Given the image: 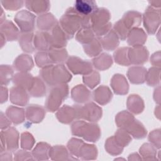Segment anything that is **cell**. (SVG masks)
I'll use <instances>...</instances> for the list:
<instances>
[{
    "label": "cell",
    "instance_id": "6da1fadb",
    "mask_svg": "<svg viewBox=\"0 0 161 161\" xmlns=\"http://www.w3.org/2000/svg\"><path fill=\"white\" fill-rule=\"evenodd\" d=\"M59 25L69 38H72L75 33L82 26H91L90 16H83L79 13L74 7H70L60 18Z\"/></svg>",
    "mask_w": 161,
    "mask_h": 161
},
{
    "label": "cell",
    "instance_id": "8d00e7d4",
    "mask_svg": "<svg viewBox=\"0 0 161 161\" xmlns=\"http://www.w3.org/2000/svg\"><path fill=\"white\" fill-rule=\"evenodd\" d=\"M48 54L53 64H61L65 62L68 57L67 52L64 48L50 47L48 50Z\"/></svg>",
    "mask_w": 161,
    "mask_h": 161
},
{
    "label": "cell",
    "instance_id": "681fc988",
    "mask_svg": "<svg viewBox=\"0 0 161 161\" xmlns=\"http://www.w3.org/2000/svg\"><path fill=\"white\" fill-rule=\"evenodd\" d=\"M1 3L6 9L14 11L22 8L25 1L22 0H2Z\"/></svg>",
    "mask_w": 161,
    "mask_h": 161
},
{
    "label": "cell",
    "instance_id": "44dd1931",
    "mask_svg": "<svg viewBox=\"0 0 161 161\" xmlns=\"http://www.w3.org/2000/svg\"><path fill=\"white\" fill-rule=\"evenodd\" d=\"M55 16L50 13H46L40 14L36 20V25L39 30L42 31L52 30V29L57 24Z\"/></svg>",
    "mask_w": 161,
    "mask_h": 161
},
{
    "label": "cell",
    "instance_id": "7bdbcfd3",
    "mask_svg": "<svg viewBox=\"0 0 161 161\" xmlns=\"http://www.w3.org/2000/svg\"><path fill=\"white\" fill-rule=\"evenodd\" d=\"M35 59L37 66L41 68L53 65V62L50 60L48 52L46 51H39L37 52L35 55Z\"/></svg>",
    "mask_w": 161,
    "mask_h": 161
},
{
    "label": "cell",
    "instance_id": "d6986e66",
    "mask_svg": "<svg viewBox=\"0 0 161 161\" xmlns=\"http://www.w3.org/2000/svg\"><path fill=\"white\" fill-rule=\"evenodd\" d=\"M111 86L116 94L124 95L128 92L129 86L127 80L121 74L114 75L111 80Z\"/></svg>",
    "mask_w": 161,
    "mask_h": 161
},
{
    "label": "cell",
    "instance_id": "277c9868",
    "mask_svg": "<svg viewBox=\"0 0 161 161\" xmlns=\"http://www.w3.org/2000/svg\"><path fill=\"white\" fill-rule=\"evenodd\" d=\"M68 94L69 87L66 84L52 86L45 103L46 109L51 112L57 111Z\"/></svg>",
    "mask_w": 161,
    "mask_h": 161
},
{
    "label": "cell",
    "instance_id": "83f0119b",
    "mask_svg": "<svg viewBox=\"0 0 161 161\" xmlns=\"http://www.w3.org/2000/svg\"><path fill=\"white\" fill-rule=\"evenodd\" d=\"M56 117L60 122L69 124L76 118L75 109L74 106L70 107L68 105H64L58 109L56 113Z\"/></svg>",
    "mask_w": 161,
    "mask_h": 161
},
{
    "label": "cell",
    "instance_id": "4fadbf2b",
    "mask_svg": "<svg viewBox=\"0 0 161 161\" xmlns=\"http://www.w3.org/2000/svg\"><path fill=\"white\" fill-rule=\"evenodd\" d=\"M9 97L12 103L21 106H26L29 100V96L26 89L18 86L11 88Z\"/></svg>",
    "mask_w": 161,
    "mask_h": 161
},
{
    "label": "cell",
    "instance_id": "c3c4849f",
    "mask_svg": "<svg viewBox=\"0 0 161 161\" xmlns=\"http://www.w3.org/2000/svg\"><path fill=\"white\" fill-rule=\"evenodd\" d=\"M113 30L115 31L118 38L121 40H125L127 38L128 34L130 31L125 26L121 19H119L116 23H115Z\"/></svg>",
    "mask_w": 161,
    "mask_h": 161
},
{
    "label": "cell",
    "instance_id": "1f68e13d",
    "mask_svg": "<svg viewBox=\"0 0 161 161\" xmlns=\"http://www.w3.org/2000/svg\"><path fill=\"white\" fill-rule=\"evenodd\" d=\"M33 78L31 74L27 72H19L14 75L13 80L16 86L28 90L31 85Z\"/></svg>",
    "mask_w": 161,
    "mask_h": 161
},
{
    "label": "cell",
    "instance_id": "8fae6325",
    "mask_svg": "<svg viewBox=\"0 0 161 161\" xmlns=\"http://www.w3.org/2000/svg\"><path fill=\"white\" fill-rule=\"evenodd\" d=\"M128 55L131 64L140 65L147 61L148 52L147 49L143 46L133 47L128 49Z\"/></svg>",
    "mask_w": 161,
    "mask_h": 161
},
{
    "label": "cell",
    "instance_id": "4316f807",
    "mask_svg": "<svg viewBox=\"0 0 161 161\" xmlns=\"http://www.w3.org/2000/svg\"><path fill=\"white\" fill-rule=\"evenodd\" d=\"M147 70L141 66H134L130 67L127 72V75L132 84H142L145 80Z\"/></svg>",
    "mask_w": 161,
    "mask_h": 161
},
{
    "label": "cell",
    "instance_id": "5b68a950",
    "mask_svg": "<svg viewBox=\"0 0 161 161\" xmlns=\"http://www.w3.org/2000/svg\"><path fill=\"white\" fill-rule=\"evenodd\" d=\"M74 108L76 112V118L83 119L90 122H96L102 116V109L92 102H89L84 105L75 104Z\"/></svg>",
    "mask_w": 161,
    "mask_h": 161
},
{
    "label": "cell",
    "instance_id": "ba28073f",
    "mask_svg": "<svg viewBox=\"0 0 161 161\" xmlns=\"http://www.w3.org/2000/svg\"><path fill=\"white\" fill-rule=\"evenodd\" d=\"M67 65L74 74L87 75L92 70V64L86 60H82L75 56L70 57L67 60Z\"/></svg>",
    "mask_w": 161,
    "mask_h": 161
},
{
    "label": "cell",
    "instance_id": "f1b7e54d",
    "mask_svg": "<svg viewBox=\"0 0 161 161\" xmlns=\"http://www.w3.org/2000/svg\"><path fill=\"white\" fill-rule=\"evenodd\" d=\"M125 129L133 138L140 139L144 138L147 135V130L144 126L138 120L133 119Z\"/></svg>",
    "mask_w": 161,
    "mask_h": 161
},
{
    "label": "cell",
    "instance_id": "ac0fdd59",
    "mask_svg": "<svg viewBox=\"0 0 161 161\" xmlns=\"http://www.w3.org/2000/svg\"><path fill=\"white\" fill-rule=\"evenodd\" d=\"M1 33L4 35L7 41L17 40L19 35V31L14 23L9 20H6L1 24Z\"/></svg>",
    "mask_w": 161,
    "mask_h": 161
},
{
    "label": "cell",
    "instance_id": "e575fe53",
    "mask_svg": "<svg viewBox=\"0 0 161 161\" xmlns=\"http://www.w3.org/2000/svg\"><path fill=\"white\" fill-rule=\"evenodd\" d=\"M112 64L113 60L111 57L106 53H101L92 60V65L96 69L100 70L108 69L111 66Z\"/></svg>",
    "mask_w": 161,
    "mask_h": 161
},
{
    "label": "cell",
    "instance_id": "e0dca14e",
    "mask_svg": "<svg viewBox=\"0 0 161 161\" xmlns=\"http://www.w3.org/2000/svg\"><path fill=\"white\" fill-rule=\"evenodd\" d=\"M25 4L30 11L40 14L46 13L50 7V1L48 0H26Z\"/></svg>",
    "mask_w": 161,
    "mask_h": 161
},
{
    "label": "cell",
    "instance_id": "f546056e",
    "mask_svg": "<svg viewBox=\"0 0 161 161\" xmlns=\"http://www.w3.org/2000/svg\"><path fill=\"white\" fill-rule=\"evenodd\" d=\"M8 118L15 125H18L24 121L26 113L23 108L16 106H9L6 111Z\"/></svg>",
    "mask_w": 161,
    "mask_h": 161
},
{
    "label": "cell",
    "instance_id": "9f6ffc18",
    "mask_svg": "<svg viewBox=\"0 0 161 161\" xmlns=\"http://www.w3.org/2000/svg\"><path fill=\"white\" fill-rule=\"evenodd\" d=\"M11 121L5 116L3 112H1V129L4 130L9 128L11 125Z\"/></svg>",
    "mask_w": 161,
    "mask_h": 161
},
{
    "label": "cell",
    "instance_id": "ee69618b",
    "mask_svg": "<svg viewBox=\"0 0 161 161\" xmlns=\"http://www.w3.org/2000/svg\"><path fill=\"white\" fill-rule=\"evenodd\" d=\"M83 82L89 88H94L100 82V76L99 73L96 70H92L91 72L83 76Z\"/></svg>",
    "mask_w": 161,
    "mask_h": 161
},
{
    "label": "cell",
    "instance_id": "8992f818",
    "mask_svg": "<svg viewBox=\"0 0 161 161\" xmlns=\"http://www.w3.org/2000/svg\"><path fill=\"white\" fill-rule=\"evenodd\" d=\"M143 25L148 34L153 35L160 24V10L148 6L143 15Z\"/></svg>",
    "mask_w": 161,
    "mask_h": 161
},
{
    "label": "cell",
    "instance_id": "74e56055",
    "mask_svg": "<svg viewBox=\"0 0 161 161\" xmlns=\"http://www.w3.org/2000/svg\"><path fill=\"white\" fill-rule=\"evenodd\" d=\"M83 48L85 53L89 57H97L102 51V45L99 38H94L91 42L84 44Z\"/></svg>",
    "mask_w": 161,
    "mask_h": 161
},
{
    "label": "cell",
    "instance_id": "3957f363",
    "mask_svg": "<svg viewBox=\"0 0 161 161\" xmlns=\"http://www.w3.org/2000/svg\"><path fill=\"white\" fill-rule=\"evenodd\" d=\"M72 133L91 142H97L101 136V130L98 125L85 121H76L71 126Z\"/></svg>",
    "mask_w": 161,
    "mask_h": 161
},
{
    "label": "cell",
    "instance_id": "7402d4cb",
    "mask_svg": "<svg viewBox=\"0 0 161 161\" xmlns=\"http://www.w3.org/2000/svg\"><path fill=\"white\" fill-rule=\"evenodd\" d=\"M33 43L35 49L39 51H47L51 47L50 33L47 31H38L34 36Z\"/></svg>",
    "mask_w": 161,
    "mask_h": 161
},
{
    "label": "cell",
    "instance_id": "6f0895ef",
    "mask_svg": "<svg viewBox=\"0 0 161 161\" xmlns=\"http://www.w3.org/2000/svg\"><path fill=\"white\" fill-rule=\"evenodd\" d=\"M8 99V89L3 86H1V103L6 102Z\"/></svg>",
    "mask_w": 161,
    "mask_h": 161
},
{
    "label": "cell",
    "instance_id": "91938a15",
    "mask_svg": "<svg viewBox=\"0 0 161 161\" xmlns=\"http://www.w3.org/2000/svg\"><path fill=\"white\" fill-rule=\"evenodd\" d=\"M155 101L156 103H157L158 104L160 103V87L158 86L157 89H156L155 90V92H154V96H153Z\"/></svg>",
    "mask_w": 161,
    "mask_h": 161
},
{
    "label": "cell",
    "instance_id": "ffe728a7",
    "mask_svg": "<svg viewBox=\"0 0 161 161\" xmlns=\"http://www.w3.org/2000/svg\"><path fill=\"white\" fill-rule=\"evenodd\" d=\"M147 37L145 32L142 28H133L128 34V43L132 47L142 46L145 43Z\"/></svg>",
    "mask_w": 161,
    "mask_h": 161
},
{
    "label": "cell",
    "instance_id": "d6a6232c",
    "mask_svg": "<svg viewBox=\"0 0 161 161\" xmlns=\"http://www.w3.org/2000/svg\"><path fill=\"white\" fill-rule=\"evenodd\" d=\"M127 108L130 112L135 114H139L144 109L143 101L138 95H130L127 99Z\"/></svg>",
    "mask_w": 161,
    "mask_h": 161
},
{
    "label": "cell",
    "instance_id": "4dcf8cb0",
    "mask_svg": "<svg viewBox=\"0 0 161 161\" xmlns=\"http://www.w3.org/2000/svg\"><path fill=\"white\" fill-rule=\"evenodd\" d=\"M34 35L32 32L22 33L20 34L18 40L22 50L27 53H32L35 48L33 43Z\"/></svg>",
    "mask_w": 161,
    "mask_h": 161
},
{
    "label": "cell",
    "instance_id": "11a10c76",
    "mask_svg": "<svg viewBox=\"0 0 161 161\" xmlns=\"http://www.w3.org/2000/svg\"><path fill=\"white\" fill-rule=\"evenodd\" d=\"M150 63L155 66L160 68V52L158 51L154 53L150 58Z\"/></svg>",
    "mask_w": 161,
    "mask_h": 161
},
{
    "label": "cell",
    "instance_id": "60d3db41",
    "mask_svg": "<svg viewBox=\"0 0 161 161\" xmlns=\"http://www.w3.org/2000/svg\"><path fill=\"white\" fill-rule=\"evenodd\" d=\"M133 119H135L134 116L126 111H123L119 113L115 118L117 126L121 128L126 127Z\"/></svg>",
    "mask_w": 161,
    "mask_h": 161
},
{
    "label": "cell",
    "instance_id": "bcb514c9",
    "mask_svg": "<svg viewBox=\"0 0 161 161\" xmlns=\"http://www.w3.org/2000/svg\"><path fill=\"white\" fill-rule=\"evenodd\" d=\"M114 137L118 143L123 147L127 146L131 141L130 134L125 129L121 128L116 131Z\"/></svg>",
    "mask_w": 161,
    "mask_h": 161
},
{
    "label": "cell",
    "instance_id": "7a4b0ae2",
    "mask_svg": "<svg viewBox=\"0 0 161 161\" xmlns=\"http://www.w3.org/2000/svg\"><path fill=\"white\" fill-rule=\"evenodd\" d=\"M111 14L109 11L104 8H97L90 16L91 26L98 37H101L108 33L111 28V23L109 22Z\"/></svg>",
    "mask_w": 161,
    "mask_h": 161
},
{
    "label": "cell",
    "instance_id": "f6af8a7d",
    "mask_svg": "<svg viewBox=\"0 0 161 161\" xmlns=\"http://www.w3.org/2000/svg\"><path fill=\"white\" fill-rule=\"evenodd\" d=\"M105 148L108 152L113 155H117L122 152L123 147L116 141L114 136L109 138L105 143Z\"/></svg>",
    "mask_w": 161,
    "mask_h": 161
},
{
    "label": "cell",
    "instance_id": "7c38bea8",
    "mask_svg": "<svg viewBox=\"0 0 161 161\" xmlns=\"http://www.w3.org/2000/svg\"><path fill=\"white\" fill-rule=\"evenodd\" d=\"M52 77L54 84H65L72 79V75L63 64L53 66Z\"/></svg>",
    "mask_w": 161,
    "mask_h": 161
},
{
    "label": "cell",
    "instance_id": "d590c367",
    "mask_svg": "<svg viewBox=\"0 0 161 161\" xmlns=\"http://www.w3.org/2000/svg\"><path fill=\"white\" fill-rule=\"evenodd\" d=\"M75 38L77 42L82 44H87L93 40L94 38V33L91 26H82L77 33Z\"/></svg>",
    "mask_w": 161,
    "mask_h": 161
},
{
    "label": "cell",
    "instance_id": "603a6c76",
    "mask_svg": "<svg viewBox=\"0 0 161 161\" xmlns=\"http://www.w3.org/2000/svg\"><path fill=\"white\" fill-rule=\"evenodd\" d=\"M99 40L103 48L108 51L114 50L119 45V38L113 30H111Z\"/></svg>",
    "mask_w": 161,
    "mask_h": 161
},
{
    "label": "cell",
    "instance_id": "ab89813d",
    "mask_svg": "<svg viewBox=\"0 0 161 161\" xmlns=\"http://www.w3.org/2000/svg\"><path fill=\"white\" fill-rule=\"evenodd\" d=\"M160 69L158 67H152L147 71L145 80L150 86H155L160 82Z\"/></svg>",
    "mask_w": 161,
    "mask_h": 161
},
{
    "label": "cell",
    "instance_id": "484cf974",
    "mask_svg": "<svg viewBox=\"0 0 161 161\" xmlns=\"http://www.w3.org/2000/svg\"><path fill=\"white\" fill-rule=\"evenodd\" d=\"M71 97L77 103H86L91 99V92L86 86L77 85L72 89Z\"/></svg>",
    "mask_w": 161,
    "mask_h": 161
},
{
    "label": "cell",
    "instance_id": "f35d334b",
    "mask_svg": "<svg viewBox=\"0 0 161 161\" xmlns=\"http://www.w3.org/2000/svg\"><path fill=\"white\" fill-rule=\"evenodd\" d=\"M129 48L122 47L118 49L114 53V58L115 62L121 65H130L131 64L130 62L128 52Z\"/></svg>",
    "mask_w": 161,
    "mask_h": 161
},
{
    "label": "cell",
    "instance_id": "f5cc1de1",
    "mask_svg": "<svg viewBox=\"0 0 161 161\" xmlns=\"http://www.w3.org/2000/svg\"><path fill=\"white\" fill-rule=\"evenodd\" d=\"M148 140L156 147H160V130L159 129L152 131L149 136Z\"/></svg>",
    "mask_w": 161,
    "mask_h": 161
},
{
    "label": "cell",
    "instance_id": "816d5d0a",
    "mask_svg": "<svg viewBox=\"0 0 161 161\" xmlns=\"http://www.w3.org/2000/svg\"><path fill=\"white\" fill-rule=\"evenodd\" d=\"M50 146L46 143L41 142L37 144L33 150V156H48V152L50 151Z\"/></svg>",
    "mask_w": 161,
    "mask_h": 161
},
{
    "label": "cell",
    "instance_id": "30bf717a",
    "mask_svg": "<svg viewBox=\"0 0 161 161\" xmlns=\"http://www.w3.org/2000/svg\"><path fill=\"white\" fill-rule=\"evenodd\" d=\"M68 39H70L69 37L61 28L59 23H57L52 29L51 33H50L51 47L63 48L66 46Z\"/></svg>",
    "mask_w": 161,
    "mask_h": 161
},
{
    "label": "cell",
    "instance_id": "680465c9",
    "mask_svg": "<svg viewBox=\"0 0 161 161\" xmlns=\"http://www.w3.org/2000/svg\"><path fill=\"white\" fill-rule=\"evenodd\" d=\"M148 3L150 6L154 8L160 9L161 5V1H148Z\"/></svg>",
    "mask_w": 161,
    "mask_h": 161
},
{
    "label": "cell",
    "instance_id": "9a60e30c",
    "mask_svg": "<svg viewBox=\"0 0 161 161\" xmlns=\"http://www.w3.org/2000/svg\"><path fill=\"white\" fill-rule=\"evenodd\" d=\"M142 14L136 11H128L125 13L121 19L123 24L130 31L133 28H138L142 22Z\"/></svg>",
    "mask_w": 161,
    "mask_h": 161
},
{
    "label": "cell",
    "instance_id": "5bb4252c",
    "mask_svg": "<svg viewBox=\"0 0 161 161\" xmlns=\"http://www.w3.org/2000/svg\"><path fill=\"white\" fill-rule=\"evenodd\" d=\"M74 8L83 16H91L97 8V4L93 0H77Z\"/></svg>",
    "mask_w": 161,
    "mask_h": 161
},
{
    "label": "cell",
    "instance_id": "52a82bcc",
    "mask_svg": "<svg viewBox=\"0 0 161 161\" xmlns=\"http://www.w3.org/2000/svg\"><path fill=\"white\" fill-rule=\"evenodd\" d=\"M14 19L22 33H30L33 30L35 16L30 11H19L16 14Z\"/></svg>",
    "mask_w": 161,
    "mask_h": 161
},
{
    "label": "cell",
    "instance_id": "836d02e7",
    "mask_svg": "<svg viewBox=\"0 0 161 161\" xmlns=\"http://www.w3.org/2000/svg\"><path fill=\"white\" fill-rule=\"evenodd\" d=\"M29 94L33 97H43L46 94L44 82L38 77H34L31 86L28 90Z\"/></svg>",
    "mask_w": 161,
    "mask_h": 161
},
{
    "label": "cell",
    "instance_id": "2e32d148",
    "mask_svg": "<svg viewBox=\"0 0 161 161\" xmlns=\"http://www.w3.org/2000/svg\"><path fill=\"white\" fill-rule=\"evenodd\" d=\"M26 117L31 123H38L44 118L45 111L43 108L36 104H30L26 109Z\"/></svg>",
    "mask_w": 161,
    "mask_h": 161
},
{
    "label": "cell",
    "instance_id": "9c48e42d",
    "mask_svg": "<svg viewBox=\"0 0 161 161\" xmlns=\"http://www.w3.org/2000/svg\"><path fill=\"white\" fill-rule=\"evenodd\" d=\"M19 134L16 129L13 127L8 128L1 131V150L3 151V148H5V145L9 150H14L18 147Z\"/></svg>",
    "mask_w": 161,
    "mask_h": 161
},
{
    "label": "cell",
    "instance_id": "b9f144b4",
    "mask_svg": "<svg viewBox=\"0 0 161 161\" xmlns=\"http://www.w3.org/2000/svg\"><path fill=\"white\" fill-rule=\"evenodd\" d=\"M13 70L11 67L8 65H1V85H8L13 79Z\"/></svg>",
    "mask_w": 161,
    "mask_h": 161
},
{
    "label": "cell",
    "instance_id": "f907efd6",
    "mask_svg": "<svg viewBox=\"0 0 161 161\" xmlns=\"http://www.w3.org/2000/svg\"><path fill=\"white\" fill-rule=\"evenodd\" d=\"M35 140L31 134L28 132H24L21 136V145L23 148L30 150L33 146Z\"/></svg>",
    "mask_w": 161,
    "mask_h": 161
},
{
    "label": "cell",
    "instance_id": "d4e9b609",
    "mask_svg": "<svg viewBox=\"0 0 161 161\" xmlns=\"http://www.w3.org/2000/svg\"><path fill=\"white\" fill-rule=\"evenodd\" d=\"M14 68L20 72H27L33 67L32 58L26 54L19 55L13 62Z\"/></svg>",
    "mask_w": 161,
    "mask_h": 161
},
{
    "label": "cell",
    "instance_id": "db71d44e",
    "mask_svg": "<svg viewBox=\"0 0 161 161\" xmlns=\"http://www.w3.org/2000/svg\"><path fill=\"white\" fill-rule=\"evenodd\" d=\"M143 156H154L155 155V149L153 145L149 143H145L140 150Z\"/></svg>",
    "mask_w": 161,
    "mask_h": 161
},
{
    "label": "cell",
    "instance_id": "7dc6e473",
    "mask_svg": "<svg viewBox=\"0 0 161 161\" xmlns=\"http://www.w3.org/2000/svg\"><path fill=\"white\" fill-rule=\"evenodd\" d=\"M53 65L47 66L46 67L42 68L40 72V75L42 80L45 82L49 86H55L54 82L52 77V69Z\"/></svg>",
    "mask_w": 161,
    "mask_h": 161
},
{
    "label": "cell",
    "instance_id": "cb8c5ba5",
    "mask_svg": "<svg viewBox=\"0 0 161 161\" xmlns=\"http://www.w3.org/2000/svg\"><path fill=\"white\" fill-rule=\"evenodd\" d=\"M94 100L101 105L108 103L113 97L112 92L109 88L105 86L98 87L92 93Z\"/></svg>",
    "mask_w": 161,
    "mask_h": 161
}]
</instances>
